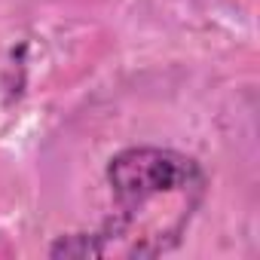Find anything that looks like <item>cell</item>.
I'll return each mask as SVG.
<instances>
[{"label": "cell", "mask_w": 260, "mask_h": 260, "mask_svg": "<svg viewBox=\"0 0 260 260\" xmlns=\"http://www.w3.org/2000/svg\"><path fill=\"white\" fill-rule=\"evenodd\" d=\"M107 181L116 196V208L122 214L107 226V233L61 239L58 245H52L49 251L52 257H61V254L104 257V254H116L119 242H125L122 254H128V233L138 223V217L150 208L153 199H162V196L199 199L205 187V175L196 159L178 150H162V147H132L116 153L107 166Z\"/></svg>", "instance_id": "1"}]
</instances>
